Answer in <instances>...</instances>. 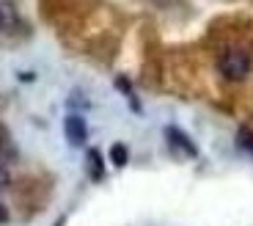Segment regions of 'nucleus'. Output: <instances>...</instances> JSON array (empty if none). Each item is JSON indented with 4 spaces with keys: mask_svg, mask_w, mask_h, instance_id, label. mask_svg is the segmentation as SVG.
<instances>
[{
    "mask_svg": "<svg viewBox=\"0 0 253 226\" xmlns=\"http://www.w3.org/2000/svg\"><path fill=\"white\" fill-rule=\"evenodd\" d=\"M63 132H66V141L72 146H83L85 138H88V127H85V119L77 116V113H69L63 119Z\"/></svg>",
    "mask_w": 253,
    "mask_h": 226,
    "instance_id": "f03ea898",
    "label": "nucleus"
},
{
    "mask_svg": "<svg viewBox=\"0 0 253 226\" xmlns=\"http://www.w3.org/2000/svg\"><path fill=\"white\" fill-rule=\"evenodd\" d=\"M217 69H220V75L228 77V80H242V77L251 72V56H248L242 47H228V50H223L220 58H217Z\"/></svg>",
    "mask_w": 253,
    "mask_h": 226,
    "instance_id": "f257e3e1",
    "label": "nucleus"
},
{
    "mask_svg": "<svg viewBox=\"0 0 253 226\" xmlns=\"http://www.w3.org/2000/svg\"><path fill=\"white\" fill-rule=\"evenodd\" d=\"M6 221H8V210L0 204V224H6Z\"/></svg>",
    "mask_w": 253,
    "mask_h": 226,
    "instance_id": "1a4fd4ad",
    "label": "nucleus"
},
{
    "mask_svg": "<svg viewBox=\"0 0 253 226\" xmlns=\"http://www.w3.org/2000/svg\"><path fill=\"white\" fill-rule=\"evenodd\" d=\"M237 138H240V146H242V149H245V152H251V155H253V130H248V127H242Z\"/></svg>",
    "mask_w": 253,
    "mask_h": 226,
    "instance_id": "0eeeda50",
    "label": "nucleus"
},
{
    "mask_svg": "<svg viewBox=\"0 0 253 226\" xmlns=\"http://www.w3.org/2000/svg\"><path fill=\"white\" fill-rule=\"evenodd\" d=\"M165 138L171 141V146H173V149L184 152L187 157H196V155H198L196 144H193V141H190L182 130H176V127H165Z\"/></svg>",
    "mask_w": 253,
    "mask_h": 226,
    "instance_id": "7ed1b4c3",
    "label": "nucleus"
},
{
    "mask_svg": "<svg viewBox=\"0 0 253 226\" xmlns=\"http://www.w3.org/2000/svg\"><path fill=\"white\" fill-rule=\"evenodd\" d=\"M17 157V149L11 146V138H8L6 130H0V160H14Z\"/></svg>",
    "mask_w": 253,
    "mask_h": 226,
    "instance_id": "39448f33",
    "label": "nucleus"
},
{
    "mask_svg": "<svg viewBox=\"0 0 253 226\" xmlns=\"http://www.w3.org/2000/svg\"><path fill=\"white\" fill-rule=\"evenodd\" d=\"M126 157H129V152H126L124 144H113V146H110V163H113L116 169L126 166Z\"/></svg>",
    "mask_w": 253,
    "mask_h": 226,
    "instance_id": "423d86ee",
    "label": "nucleus"
},
{
    "mask_svg": "<svg viewBox=\"0 0 253 226\" xmlns=\"http://www.w3.org/2000/svg\"><path fill=\"white\" fill-rule=\"evenodd\" d=\"M0 28H3V14H0Z\"/></svg>",
    "mask_w": 253,
    "mask_h": 226,
    "instance_id": "9d476101",
    "label": "nucleus"
},
{
    "mask_svg": "<svg viewBox=\"0 0 253 226\" xmlns=\"http://www.w3.org/2000/svg\"><path fill=\"white\" fill-rule=\"evenodd\" d=\"M6 185H8V171L0 166V188H6Z\"/></svg>",
    "mask_w": 253,
    "mask_h": 226,
    "instance_id": "6e6552de",
    "label": "nucleus"
},
{
    "mask_svg": "<svg viewBox=\"0 0 253 226\" xmlns=\"http://www.w3.org/2000/svg\"><path fill=\"white\" fill-rule=\"evenodd\" d=\"M88 174L91 179H102V174H105V166H102V157L96 149H88Z\"/></svg>",
    "mask_w": 253,
    "mask_h": 226,
    "instance_id": "20e7f679",
    "label": "nucleus"
}]
</instances>
